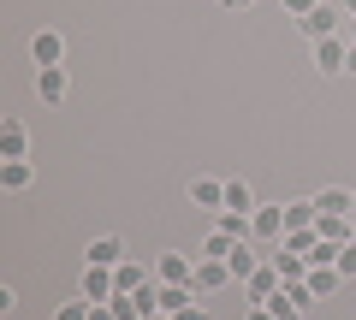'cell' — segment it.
I'll return each mask as SVG.
<instances>
[{"label": "cell", "mask_w": 356, "mask_h": 320, "mask_svg": "<svg viewBox=\"0 0 356 320\" xmlns=\"http://www.w3.org/2000/svg\"><path fill=\"white\" fill-rule=\"evenodd\" d=\"M315 226V196H303V202H285V231H303Z\"/></svg>", "instance_id": "22"}, {"label": "cell", "mask_w": 356, "mask_h": 320, "mask_svg": "<svg viewBox=\"0 0 356 320\" xmlns=\"http://www.w3.org/2000/svg\"><path fill=\"white\" fill-rule=\"evenodd\" d=\"M65 90H72V83H65V65H42V71H36V95H42L48 107H60Z\"/></svg>", "instance_id": "7"}, {"label": "cell", "mask_w": 356, "mask_h": 320, "mask_svg": "<svg viewBox=\"0 0 356 320\" xmlns=\"http://www.w3.org/2000/svg\"><path fill=\"white\" fill-rule=\"evenodd\" d=\"M30 160H0V190H30Z\"/></svg>", "instance_id": "17"}, {"label": "cell", "mask_w": 356, "mask_h": 320, "mask_svg": "<svg viewBox=\"0 0 356 320\" xmlns=\"http://www.w3.org/2000/svg\"><path fill=\"white\" fill-rule=\"evenodd\" d=\"M83 296H89V303H113V296H119L113 267H83Z\"/></svg>", "instance_id": "8"}, {"label": "cell", "mask_w": 356, "mask_h": 320, "mask_svg": "<svg viewBox=\"0 0 356 320\" xmlns=\"http://www.w3.org/2000/svg\"><path fill=\"white\" fill-rule=\"evenodd\" d=\"M232 244H238V237H226V231H208V244H202V255H196V261H226Z\"/></svg>", "instance_id": "24"}, {"label": "cell", "mask_w": 356, "mask_h": 320, "mask_svg": "<svg viewBox=\"0 0 356 320\" xmlns=\"http://www.w3.org/2000/svg\"><path fill=\"white\" fill-rule=\"evenodd\" d=\"M196 296H208V291H226V285H232V267H226V261H196Z\"/></svg>", "instance_id": "9"}, {"label": "cell", "mask_w": 356, "mask_h": 320, "mask_svg": "<svg viewBox=\"0 0 356 320\" xmlns=\"http://www.w3.org/2000/svg\"><path fill=\"white\" fill-rule=\"evenodd\" d=\"M332 267H339L344 279H356V237H350V244H339V255H332Z\"/></svg>", "instance_id": "25"}, {"label": "cell", "mask_w": 356, "mask_h": 320, "mask_svg": "<svg viewBox=\"0 0 356 320\" xmlns=\"http://www.w3.org/2000/svg\"><path fill=\"white\" fill-rule=\"evenodd\" d=\"M89 308H95V303L77 296V303H60V308H54V320H89Z\"/></svg>", "instance_id": "26"}, {"label": "cell", "mask_w": 356, "mask_h": 320, "mask_svg": "<svg viewBox=\"0 0 356 320\" xmlns=\"http://www.w3.org/2000/svg\"><path fill=\"white\" fill-rule=\"evenodd\" d=\"M344 18H356V0H344Z\"/></svg>", "instance_id": "33"}, {"label": "cell", "mask_w": 356, "mask_h": 320, "mask_svg": "<svg viewBox=\"0 0 356 320\" xmlns=\"http://www.w3.org/2000/svg\"><path fill=\"white\" fill-rule=\"evenodd\" d=\"M280 6H285V12H291V18H309V12H315V6H321V0H280Z\"/></svg>", "instance_id": "27"}, {"label": "cell", "mask_w": 356, "mask_h": 320, "mask_svg": "<svg viewBox=\"0 0 356 320\" xmlns=\"http://www.w3.org/2000/svg\"><path fill=\"white\" fill-rule=\"evenodd\" d=\"M154 279H161V285H191L196 279V255H178V249L154 255Z\"/></svg>", "instance_id": "2"}, {"label": "cell", "mask_w": 356, "mask_h": 320, "mask_svg": "<svg viewBox=\"0 0 356 320\" xmlns=\"http://www.w3.org/2000/svg\"><path fill=\"white\" fill-rule=\"evenodd\" d=\"M226 208H232V214H255L261 202H255V190H250L243 178H232V184H226Z\"/></svg>", "instance_id": "20"}, {"label": "cell", "mask_w": 356, "mask_h": 320, "mask_svg": "<svg viewBox=\"0 0 356 320\" xmlns=\"http://www.w3.org/2000/svg\"><path fill=\"white\" fill-rule=\"evenodd\" d=\"M250 237H255V244H280V237H285V202L280 208H255V214H250Z\"/></svg>", "instance_id": "3"}, {"label": "cell", "mask_w": 356, "mask_h": 320, "mask_svg": "<svg viewBox=\"0 0 356 320\" xmlns=\"http://www.w3.org/2000/svg\"><path fill=\"white\" fill-rule=\"evenodd\" d=\"M191 208L220 214V208H226V184H220V178H191Z\"/></svg>", "instance_id": "6"}, {"label": "cell", "mask_w": 356, "mask_h": 320, "mask_svg": "<svg viewBox=\"0 0 356 320\" xmlns=\"http://www.w3.org/2000/svg\"><path fill=\"white\" fill-rule=\"evenodd\" d=\"M214 231H226V237H238V244H243V237H250V214H232V208H220V214H214Z\"/></svg>", "instance_id": "23"}, {"label": "cell", "mask_w": 356, "mask_h": 320, "mask_svg": "<svg viewBox=\"0 0 356 320\" xmlns=\"http://www.w3.org/2000/svg\"><path fill=\"white\" fill-rule=\"evenodd\" d=\"M309 296H332V291H339V285H344V273L339 267H309Z\"/></svg>", "instance_id": "16"}, {"label": "cell", "mask_w": 356, "mask_h": 320, "mask_svg": "<svg viewBox=\"0 0 356 320\" xmlns=\"http://www.w3.org/2000/svg\"><path fill=\"white\" fill-rule=\"evenodd\" d=\"M89 320H119V314H113V303H95V308H89Z\"/></svg>", "instance_id": "29"}, {"label": "cell", "mask_w": 356, "mask_h": 320, "mask_svg": "<svg viewBox=\"0 0 356 320\" xmlns=\"http://www.w3.org/2000/svg\"><path fill=\"white\" fill-rule=\"evenodd\" d=\"M125 261V237H95L89 244V267H119Z\"/></svg>", "instance_id": "15"}, {"label": "cell", "mask_w": 356, "mask_h": 320, "mask_svg": "<svg viewBox=\"0 0 356 320\" xmlns=\"http://www.w3.org/2000/svg\"><path fill=\"white\" fill-rule=\"evenodd\" d=\"M297 24H303V36H309V42H327V36H339V30H344V6H327V0H321L315 12L297 18Z\"/></svg>", "instance_id": "1"}, {"label": "cell", "mask_w": 356, "mask_h": 320, "mask_svg": "<svg viewBox=\"0 0 356 320\" xmlns=\"http://www.w3.org/2000/svg\"><path fill=\"white\" fill-rule=\"evenodd\" d=\"M191 303H196V285H161V303H154V308L178 314V308H191Z\"/></svg>", "instance_id": "18"}, {"label": "cell", "mask_w": 356, "mask_h": 320, "mask_svg": "<svg viewBox=\"0 0 356 320\" xmlns=\"http://www.w3.org/2000/svg\"><path fill=\"white\" fill-rule=\"evenodd\" d=\"M250 320H280L273 308H261V303H250Z\"/></svg>", "instance_id": "30"}, {"label": "cell", "mask_w": 356, "mask_h": 320, "mask_svg": "<svg viewBox=\"0 0 356 320\" xmlns=\"http://www.w3.org/2000/svg\"><path fill=\"white\" fill-rule=\"evenodd\" d=\"M280 285H285V279H280V267H273V261H261V267L243 279V296H250V303H267V296L280 291Z\"/></svg>", "instance_id": "4"}, {"label": "cell", "mask_w": 356, "mask_h": 320, "mask_svg": "<svg viewBox=\"0 0 356 320\" xmlns=\"http://www.w3.org/2000/svg\"><path fill=\"white\" fill-rule=\"evenodd\" d=\"M344 71H356V48H350V60H344Z\"/></svg>", "instance_id": "34"}, {"label": "cell", "mask_w": 356, "mask_h": 320, "mask_svg": "<svg viewBox=\"0 0 356 320\" xmlns=\"http://www.w3.org/2000/svg\"><path fill=\"white\" fill-rule=\"evenodd\" d=\"M344 60H350V42L344 36H327V42H315V71H344Z\"/></svg>", "instance_id": "5"}, {"label": "cell", "mask_w": 356, "mask_h": 320, "mask_svg": "<svg viewBox=\"0 0 356 320\" xmlns=\"http://www.w3.org/2000/svg\"><path fill=\"white\" fill-rule=\"evenodd\" d=\"M315 214H350V219H356V190H339V184H327V190L315 196Z\"/></svg>", "instance_id": "13"}, {"label": "cell", "mask_w": 356, "mask_h": 320, "mask_svg": "<svg viewBox=\"0 0 356 320\" xmlns=\"http://www.w3.org/2000/svg\"><path fill=\"white\" fill-rule=\"evenodd\" d=\"M113 285H119V291H143V285H149V273H143V261H119V267H113Z\"/></svg>", "instance_id": "19"}, {"label": "cell", "mask_w": 356, "mask_h": 320, "mask_svg": "<svg viewBox=\"0 0 356 320\" xmlns=\"http://www.w3.org/2000/svg\"><path fill=\"white\" fill-rule=\"evenodd\" d=\"M178 320H214V314H208L202 303H191V308H178Z\"/></svg>", "instance_id": "28"}, {"label": "cell", "mask_w": 356, "mask_h": 320, "mask_svg": "<svg viewBox=\"0 0 356 320\" xmlns=\"http://www.w3.org/2000/svg\"><path fill=\"white\" fill-rule=\"evenodd\" d=\"M315 244H321V231H315V226L285 231V237H280V249H291V255H315Z\"/></svg>", "instance_id": "21"}, {"label": "cell", "mask_w": 356, "mask_h": 320, "mask_svg": "<svg viewBox=\"0 0 356 320\" xmlns=\"http://www.w3.org/2000/svg\"><path fill=\"white\" fill-rule=\"evenodd\" d=\"M261 261H267V255H255V237H243V244H232V255H226V267H232V279L243 285V279H250L255 267H261Z\"/></svg>", "instance_id": "10"}, {"label": "cell", "mask_w": 356, "mask_h": 320, "mask_svg": "<svg viewBox=\"0 0 356 320\" xmlns=\"http://www.w3.org/2000/svg\"><path fill=\"white\" fill-rule=\"evenodd\" d=\"M220 6H226V12H243V6H255V0H220Z\"/></svg>", "instance_id": "31"}, {"label": "cell", "mask_w": 356, "mask_h": 320, "mask_svg": "<svg viewBox=\"0 0 356 320\" xmlns=\"http://www.w3.org/2000/svg\"><path fill=\"white\" fill-rule=\"evenodd\" d=\"M344 42H350V48H356V18H350V24H344Z\"/></svg>", "instance_id": "32"}, {"label": "cell", "mask_w": 356, "mask_h": 320, "mask_svg": "<svg viewBox=\"0 0 356 320\" xmlns=\"http://www.w3.org/2000/svg\"><path fill=\"white\" fill-rule=\"evenodd\" d=\"M30 60L36 65H65V42L54 36V30H36V36H30Z\"/></svg>", "instance_id": "11"}, {"label": "cell", "mask_w": 356, "mask_h": 320, "mask_svg": "<svg viewBox=\"0 0 356 320\" xmlns=\"http://www.w3.org/2000/svg\"><path fill=\"white\" fill-rule=\"evenodd\" d=\"M267 261L280 267V279H285V285H303V279H309V255H291V249L273 244V255H267Z\"/></svg>", "instance_id": "12"}, {"label": "cell", "mask_w": 356, "mask_h": 320, "mask_svg": "<svg viewBox=\"0 0 356 320\" xmlns=\"http://www.w3.org/2000/svg\"><path fill=\"white\" fill-rule=\"evenodd\" d=\"M24 154H30L24 125H18V119H6V125H0V160H24Z\"/></svg>", "instance_id": "14"}]
</instances>
